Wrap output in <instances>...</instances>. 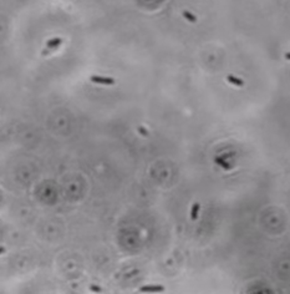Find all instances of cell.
Returning a JSON list of instances; mask_svg holds the SVG:
<instances>
[{
  "instance_id": "obj_1",
  "label": "cell",
  "mask_w": 290,
  "mask_h": 294,
  "mask_svg": "<svg viewBox=\"0 0 290 294\" xmlns=\"http://www.w3.org/2000/svg\"><path fill=\"white\" fill-rule=\"evenodd\" d=\"M90 80H91V82H93V84L107 85V86H111V85H115V84H116L115 79H112V77H106V76H99V75L91 76Z\"/></svg>"
},
{
  "instance_id": "obj_2",
  "label": "cell",
  "mask_w": 290,
  "mask_h": 294,
  "mask_svg": "<svg viewBox=\"0 0 290 294\" xmlns=\"http://www.w3.org/2000/svg\"><path fill=\"white\" fill-rule=\"evenodd\" d=\"M164 287L163 285H145L140 288V292H145V293H157V292H164Z\"/></svg>"
},
{
  "instance_id": "obj_3",
  "label": "cell",
  "mask_w": 290,
  "mask_h": 294,
  "mask_svg": "<svg viewBox=\"0 0 290 294\" xmlns=\"http://www.w3.org/2000/svg\"><path fill=\"white\" fill-rule=\"evenodd\" d=\"M61 44H62V39H60V38H54V39L47 40L46 47H47V49H51V50H55L56 47H59Z\"/></svg>"
},
{
  "instance_id": "obj_4",
  "label": "cell",
  "mask_w": 290,
  "mask_h": 294,
  "mask_svg": "<svg viewBox=\"0 0 290 294\" xmlns=\"http://www.w3.org/2000/svg\"><path fill=\"white\" fill-rule=\"evenodd\" d=\"M227 81L229 84H232V85H234V86H238V87H242L244 85V81L242 79H238V77H235L233 75H228L227 76Z\"/></svg>"
},
{
  "instance_id": "obj_5",
  "label": "cell",
  "mask_w": 290,
  "mask_h": 294,
  "mask_svg": "<svg viewBox=\"0 0 290 294\" xmlns=\"http://www.w3.org/2000/svg\"><path fill=\"white\" fill-rule=\"evenodd\" d=\"M182 14H183V17H184L187 21H189V23H192V24H196V23H197V16L193 15L192 13H189L188 10H184Z\"/></svg>"
},
{
  "instance_id": "obj_6",
  "label": "cell",
  "mask_w": 290,
  "mask_h": 294,
  "mask_svg": "<svg viewBox=\"0 0 290 294\" xmlns=\"http://www.w3.org/2000/svg\"><path fill=\"white\" fill-rule=\"evenodd\" d=\"M199 203H194L192 206V209H190V219L192 221H196L198 218V213H199Z\"/></svg>"
},
{
  "instance_id": "obj_7",
  "label": "cell",
  "mask_w": 290,
  "mask_h": 294,
  "mask_svg": "<svg viewBox=\"0 0 290 294\" xmlns=\"http://www.w3.org/2000/svg\"><path fill=\"white\" fill-rule=\"evenodd\" d=\"M216 161H217V163H218V164H222V166H223L225 170H229V168H230V166H229V164H225V163H224V161H223V160H220L219 157H217V158H216Z\"/></svg>"
},
{
  "instance_id": "obj_8",
  "label": "cell",
  "mask_w": 290,
  "mask_h": 294,
  "mask_svg": "<svg viewBox=\"0 0 290 294\" xmlns=\"http://www.w3.org/2000/svg\"><path fill=\"white\" fill-rule=\"evenodd\" d=\"M90 290H92V292H95V293H100V292H102L101 287H97V285H90Z\"/></svg>"
},
{
  "instance_id": "obj_9",
  "label": "cell",
  "mask_w": 290,
  "mask_h": 294,
  "mask_svg": "<svg viewBox=\"0 0 290 294\" xmlns=\"http://www.w3.org/2000/svg\"><path fill=\"white\" fill-rule=\"evenodd\" d=\"M138 132L141 134V135H143V136H148V134H147V131L145 130L143 127H138Z\"/></svg>"
},
{
  "instance_id": "obj_10",
  "label": "cell",
  "mask_w": 290,
  "mask_h": 294,
  "mask_svg": "<svg viewBox=\"0 0 290 294\" xmlns=\"http://www.w3.org/2000/svg\"><path fill=\"white\" fill-rule=\"evenodd\" d=\"M5 247H0V254H3V253H5Z\"/></svg>"
},
{
  "instance_id": "obj_11",
  "label": "cell",
  "mask_w": 290,
  "mask_h": 294,
  "mask_svg": "<svg viewBox=\"0 0 290 294\" xmlns=\"http://www.w3.org/2000/svg\"><path fill=\"white\" fill-rule=\"evenodd\" d=\"M285 59H286V60H290V52H286V54H285Z\"/></svg>"
}]
</instances>
